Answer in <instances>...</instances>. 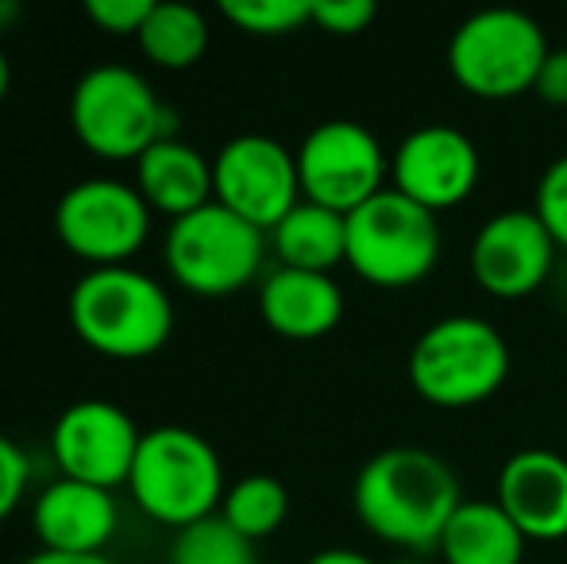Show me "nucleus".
Returning a JSON list of instances; mask_svg holds the SVG:
<instances>
[{
  "instance_id": "nucleus-1",
  "label": "nucleus",
  "mask_w": 567,
  "mask_h": 564,
  "mask_svg": "<svg viewBox=\"0 0 567 564\" xmlns=\"http://www.w3.org/2000/svg\"><path fill=\"white\" fill-rule=\"evenodd\" d=\"M367 534L405 553H433L460 511V480L449 460L429 449L398 444L382 449L359 468L351 491Z\"/></svg>"
},
{
  "instance_id": "nucleus-2",
  "label": "nucleus",
  "mask_w": 567,
  "mask_h": 564,
  "mask_svg": "<svg viewBox=\"0 0 567 564\" xmlns=\"http://www.w3.org/2000/svg\"><path fill=\"white\" fill-rule=\"evenodd\" d=\"M78 340L109 360L155 356L174 332V301L163 283L135 267H93L70 290Z\"/></svg>"
},
{
  "instance_id": "nucleus-3",
  "label": "nucleus",
  "mask_w": 567,
  "mask_h": 564,
  "mask_svg": "<svg viewBox=\"0 0 567 564\" xmlns=\"http://www.w3.org/2000/svg\"><path fill=\"white\" fill-rule=\"evenodd\" d=\"M127 491L143 514L174 530L217 514L225 503V464L209 437L186 425L147 429L135 452Z\"/></svg>"
},
{
  "instance_id": "nucleus-4",
  "label": "nucleus",
  "mask_w": 567,
  "mask_h": 564,
  "mask_svg": "<svg viewBox=\"0 0 567 564\" xmlns=\"http://www.w3.org/2000/svg\"><path fill=\"white\" fill-rule=\"evenodd\" d=\"M70 129L101 158H140L163 140H178V113L132 66H93L70 93Z\"/></svg>"
},
{
  "instance_id": "nucleus-5",
  "label": "nucleus",
  "mask_w": 567,
  "mask_h": 564,
  "mask_svg": "<svg viewBox=\"0 0 567 564\" xmlns=\"http://www.w3.org/2000/svg\"><path fill=\"white\" fill-rule=\"evenodd\" d=\"M509 376V345L491 321L471 314L441 317L410 352V383L441 410H467L502 391Z\"/></svg>"
},
{
  "instance_id": "nucleus-6",
  "label": "nucleus",
  "mask_w": 567,
  "mask_h": 564,
  "mask_svg": "<svg viewBox=\"0 0 567 564\" xmlns=\"http://www.w3.org/2000/svg\"><path fill=\"white\" fill-rule=\"evenodd\" d=\"M545 28L517 8H483L452 31L449 70L460 90L483 101H509L533 93L548 59Z\"/></svg>"
},
{
  "instance_id": "nucleus-7",
  "label": "nucleus",
  "mask_w": 567,
  "mask_h": 564,
  "mask_svg": "<svg viewBox=\"0 0 567 564\" xmlns=\"http://www.w3.org/2000/svg\"><path fill=\"white\" fill-rule=\"evenodd\" d=\"M441 244V217L390 186L348 213V267L382 290H405L429 279Z\"/></svg>"
},
{
  "instance_id": "nucleus-8",
  "label": "nucleus",
  "mask_w": 567,
  "mask_h": 564,
  "mask_svg": "<svg viewBox=\"0 0 567 564\" xmlns=\"http://www.w3.org/2000/svg\"><path fill=\"white\" fill-rule=\"evenodd\" d=\"M262 252H267L262 228L247 225L220 202H209L171 221L163 256L178 286L202 298H225L259 275Z\"/></svg>"
},
{
  "instance_id": "nucleus-9",
  "label": "nucleus",
  "mask_w": 567,
  "mask_h": 564,
  "mask_svg": "<svg viewBox=\"0 0 567 564\" xmlns=\"http://www.w3.org/2000/svg\"><path fill=\"white\" fill-rule=\"evenodd\" d=\"M54 233L85 264L124 267L147 244L151 205L120 178H85L59 197Z\"/></svg>"
},
{
  "instance_id": "nucleus-10",
  "label": "nucleus",
  "mask_w": 567,
  "mask_h": 564,
  "mask_svg": "<svg viewBox=\"0 0 567 564\" xmlns=\"http://www.w3.org/2000/svg\"><path fill=\"white\" fill-rule=\"evenodd\" d=\"M293 155H298L301 197L340 217L355 213L359 205L386 189L390 155L367 124L324 121L301 140Z\"/></svg>"
},
{
  "instance_id": "nucleus-11",
  "label": "nucleus",
  "mask_w": 567,
  "mask_h": 564,
  "mask_svg": "<svg viewBox=\"0 0 567 564\" xmlns=\"http://www.w3.org/2000/svg\"><path fill=\"white\" fill-rule=\"evenodd\" d=\"M213 202L270 233L301 202L298 155L259 132L228 140L213 155Z\"/></svg>"
},
{
  "instance_id": "nucleus-12",
  "label": "nucleus",
  "mask_w": 567,
  "mask_h": 564,
  "mask_svg": "<svg viewBox=\"0 0 567 564\" xmlns=\"http://www.w3.org/2000/svg\"><path fill=\"white\" fill-rule=\"evenodd\" d=\"M140 441L143 433L135 429L132 414L109 399L70 402L51 429V452L62 475L105 491L127 483Z\"/></svg>"
},
{
  "instance_id": "nucleus-13",
  "label": "nucleus",
  "mask_w": 567,
  "mask_h": 564,
  "mask_svg": "<svg viewBox=\"0 0 567 564\" xmlns=\"http://www.w3.org/2000/svg\"><path fill=\"white\" fill-rule=\"evenodd\" d=\"M478 186V147L467 132L452 124H425L390 155V189L410 197L413 205L436 213L455 209Z\"/></svg>"
},
{
  "instance_id": "nucleus-14",
  "label": "nucleus",
  "mask_w": 567,
  "mask_h": 564,
  "mask_svg": "<svg viewBox=\"0 0 567 564\" xmlns=\"http://www.w3.org/2000/svg\"><path fill=\"white\" fill-rule=\"evenodd\" d=\"M556 240L533 209H502L475 233L471 275L491 298L514 301L553 283Z\"/></svg>"
},
{
  "instance_id": "nucleus-15",
  "label": "nucleus",
  "mask_w": 567,
  "mask_h": 564,
  "mask_svg": "<svg viewBox=\"0 0 567 564\" xmlns=\"http://www.w3.org/2000/svg\"><path fill=\"white\" fill-rule=\"evenodd\" d=\"M494 503L525 542L567 537V460L553 449H522L502 464Z\"/></svg>"
},
{
  "instance_id": "nucleus-16",
  "label": "nucleus",
  "mask_w": 567,
  "mask_h": 564,
  "mask_svg": "<svg viewBox=\"0 0 567 564\" xmlns=\"http://www.w3.org/2000/svg\"><path fill=\"white\" fill-rule=\"evenodd\" d=\"M116 495L93 483L59 475L35 495L31 526L51 553H101L116 534Z\"/></svg>"
},
{
  "instance_id": "nucleus-17",
  "label": "nucleus",
  "mask_w": 567,
  "mask_h": 564,
  "mask_svg": "<svg viewBox=\"0 0 567 564\" xmlns=\"http://www.w3.org/2000/svg\"><path fill=\"white\" fill-rule=\"evenodd\" d=\"M259 314L278 337L317 340L343 317V290L332 275L275 267L259 286Z\"/></svg>"
},
{
  "instance_id": "nucleus-18",
  "label": "nucleus",
  "mask_w": 567,
  "mask_h": 564,
  "mask_svg": "<svg viewBox=\"0 0 567 564\" xmlns=\"http://www.w3.org/2000/svg\"><path fill=\"white\" fill-rule=\"evenodd\" d=\"M135 189L151 213L186 217L213 202V163L182 140H163L135 158Z\"/></svg>"
},
{
  "instance_id": "nucleus-19",
  "label": "nucleus",
  "mask_w": 567,
  "mask_h": 564,
  "mask_svg": "<svg viewBox=\"0 0 567 564\" xmlns=\"http://www.w3.org/2000/svg\"><path fill=\"white\" fill-rule=\"evenodd\" d=\"M525 534L494 499H463L436 553L444 564H522Z\"/></svg>"
},
{
  "instance_id": "nucleus-20",
  "label": "nucleus",
  "mask_w": 567,
  "mask_h": 564,
  "mask_svg": "<svg viewBox=\"0 0 567 564\" xmlns=\"http://www.w3.org/2000/svg\"><path fill=\"white\" fill-rule=\"evenodd\" d=\"M270 248L278 256V267L329 275L337 264H348V217L301 197L270 228Z\"/></svg>"
},
{
  "instance_id": "nucleus-21",
  "label": "nucleus",
  "mask_w": 567,
  "mask_h": 564,
  "mask_svg": "<svg viewBox=\"0 0 567 564\" xmlns=\"http://www.w3.org/2000/svg\"><path fill=\"white\" fill-rule=\"evenodd\" d=\"M140 47L151 62L166 70H189L209 51V20L202 8L182 0H155L147 23L140 28Z\"/></svg>"
},
{
  "instance_id": "nucleus-22",
  "label": "nucleus",
  "mask_w": 567,
  "mask_h": 564,
  "mask_svg": "<svg viewBox=\"0 0 567 564\" xmlns=\"http://www.w3.org/2000/svg\"><path fill=\"white\" fill-rule=\"evenodd\" d=\"M220 519L228 522L236 534H244L247 542H262L270 537L290 514V491L275 475H244L225 491V503H220Z\"/></svg>"
},
{
  "instance_id": "nucleus-23",
  "label": "nucleus",
  "mask_w": 567,
  "mask_h": 564,
  "mask_svg": "<svg viewBox=\"0 0 567 564\" xmlns=\"http://www.w3.org/2000/svg\"><path fill=\"white\" fill-rule=\"evenodd\" d=\"M171 564H259V557H255V542L236 534L220 514H209L174 534Z\"/></svg>"
},
{
  "instance_id": "nucleus-24",
  "label": "nucleus",
  "mask_w": 567,
  "mask_h": 564,
  "mask_svg": "<svg viewBox=\"0 0 567 564\" xmlns=\"http://www.w3.org/2000/svg\"><path fill=\"white\" fill-rule=\"evenodd\" d=\"M220 16L247 35H290L313 23L309 0H225Z\"/></svg>"
},
{
  "instance_id": "nucleus-25",
  "label": "nucleus",
  "mask_w": 567,
  "mask_h": 564,
  "mask_svg": "<svg viewBox=\"0 0 567 564\" xmlns=\"http://www.w3.org/2000/svg\"><path fill=\"white\" fill-rule=\"evenodd\" d=\"M533 213L540 217V225L548 228V236L556 240V248L567 252V155L556 158L537 186V205Z\"/></svg>"
},
{
  "instance_id": "nucleus-26",
  "label": "nucleus",
  "mask_w": 567,
  "mask_h": 564,
  "mask_svg": "<svg viewBox=\"0 0 567 564\" xmlns=\"http://www.w3.org/2000/svg\"><path fill=\"white\" fill-rule=\"evenodd\" d=\"M313 23L329 35H359L374 23L379 8L371 0H309Z\"/></svg>"
},
{
  "instance_id": "nucleus-27",
  "label": "nucleus",
  "mask_w": 567,
  "mask_h": 564,
  "mask_svg": "<svg viewBox=\"0 0 567 564\" xmlns=\"http://www.w3.org/2000/svg\"><path fill=\"white\" fill-rule=\"evenodd\" d=\"M28 480H31L28 452L8 433H0V522L20 506L23 495H28Z\"/></svg>"
},
{
  "instance_id": "nucleus-28",
  "label": "nucleus",
  "mask_w": 567,
  "mask_h": 564,
  "mask_svg": "<svg viewBox=\"0 0 567 564\" xmlns=\"http://www.w3.org/2000/svg\"><path fill=\"white\" fill-rule=\"evenodd\" d=\"M155 0H85V16L113 35H140Z\"/></svg>"
},
{
  "instance_id": "nucleus-29",
  "label": "nucleus",
  "mask_w": 567,
  "mask_h": 564,
  "mask_svg": "<svg viewBox=\"0 0 567 564\" xmlns=\"http://www.w3.org/2000/svg\"><path fill=\"white\" fill-rule=\"evenodd\" d=\"M533 93H537L545 105H567V51H548Z\"/></svg>"
},
{
  "instance_id": "nucleus-30",
  "label": "nucleus",
  "mask_w": 567,
  "mask_h": 564,
  "mask_svg": "<svg viewBox=\"0 0 567 564\" xmlns=\"http://www.w3.org/2000/svg\"><path fill=\"white\" fill-rule=\"evenodd\" d=\"M23 564H116V561H109L105 553H51V550H39L35 557H28Z\"/></svg>"
},
{
  "instance_id": "nucleus-31",
  "label": "nucleus",
  "mask_w": 567,
  "mask_h": 564,
  "mask_svg": "<svg viewBox=\"0 0 567 564\" xmlns=\"http://www.w3.org/2000/svg\"><path fill=\"white\" fill-rule=\"evenodd\" d=\"M306 564H379V561L367 557V553H359V550H321Z\"/></svg>"
},
{
  "instance_id": "nucleus-32",
  "label": "nucleus",
  "mask_w": 567,
  "mask_h": 564,
  "mask_svg": "<svg viewBox=\"0 0 567 564\" xmlns=\"http://www.w3.org/2000/svg\"><path fill=\"white\" fill-rule=\"evenodd\" d=\"M553 286H556V294H560V301L567 306V259H564V264H556V271H553Z\"/></svg>"
},
{
  "instance_id": "nucleus-33",
  "label": "nucleus",
  "mask_w": 567,
  "mask_h": 564,
  "mask_svg": "<svg viewBox=\"0 0 567 564\" xmlns=\"http://www.w3.org/2000/svg\"><path fill=\"white\" fill-rule=\"evenodd\" d=\"M8 82H12V70H8V54H4V47H0V101H4V93H8Z\"/></svg>"
},
{
  "instance_id": "nucleus-34",
  "label": "nucleus",
  "mask_w": 567,
  "mask_h": 564,
  "mask_svg": "<svg viewBox=\"0 0 567 564\" xmlns=\"http://www.w3.org/2000/svg\"><path fill=\"white\" fill-rule=\"evenodd\" d=\"M16 16H20V4H16V0H0V28H4V23H12Z\"/></svg>"
},
{
  "instance_id": "nucleus-35",
  "label": "nucleus",
  "mask_w": 567,
  "mask_h": 564,
  "mask_svg": "<svg viewBox=\"0 0 567 564\" xmlns=\"http://www.w3.org/2000/svg\"><path fill=\"white\" fill-rule=\"evenodd\" d=\"M398 564H429L425 557H405V561H398Z\"/></svg>"
}]
</instances>
